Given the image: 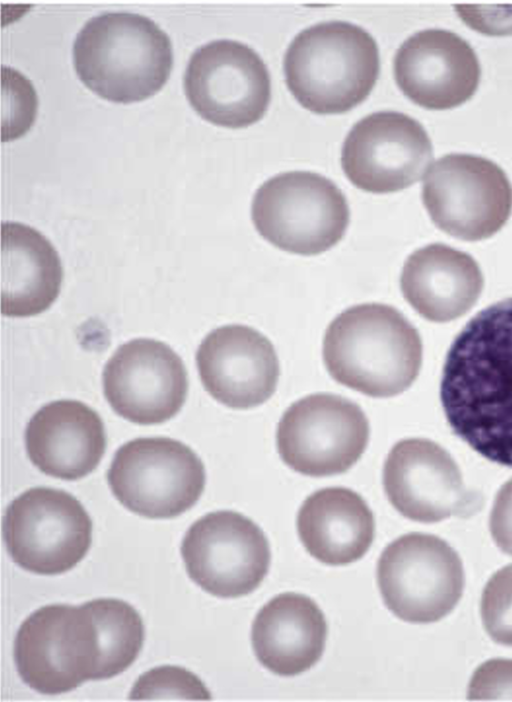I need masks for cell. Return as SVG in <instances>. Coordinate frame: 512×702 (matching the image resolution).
<instances>
[{"mask_svg":"<svg viewBox=\"0 0 512 702\" xmlns=\"http://www.w3.org/2000/svg\"><path fill=\"white\" fill-rule=\"evenodd\" d=\"M440 400L455 435L484 458L512 467V297L478 312L456 336Z\"/></svg>","mask_w":512,"mask_h":702,"instance_id":"6da1fadb","label":"cell"},{"mask_svg":"<svg viewBox=\"0 0 512 702\" xmlns=\"http://www.w3.org/2000/svg\"><path fill=\"white\" fill-rule=\"evenodd\" d=\"M422 355L418 330L398 309L383 303L345 309L330 322L323 338L329 375L374 398L407 390L419 375Z\"/></svg>","mask_w":512,"mask_h":702,"instance_id":"7a4b0ae2","label":"cell"},{"mask_svg":"<svg viewBox=\"0 0 512 702\" xmlns=\"http://www.w3.org/2000/svg\"><path fill=\"white\" fill-rule=\"evenodd\" d=\"M73 60L81 81L114 102L143 100L166 83L173 65L169 36L150 18L105 12L77 33Z\"/></svg>","mask_w":512,"mask_h":702,"instance_id":"3957f363","label":"cell"},{"mask_svg":"<svg viewBox=\"0 0 512 702\" xmlns=\"http://www.w3.org/2000/svg\"><path fill=\"white\" fill-rule=\"evenodd\" d=\"M380 70L375 39L365 29L328 21L299 32L284 58L286 84L316 114H340L364 101Z\"/></svg>","mask_w":512,"mask_h":702,"instance_id":"277c9868","label":"cell"},{"mask_svg":"<svg viewBox=\"0 0 512 702\" xmlns=\"http://www.w3.org/2000/svg\"><path fill=\"white\" fill-rule=\"evenodd\" d=\"M251 217L258 233L280 250L311 256L335 246L350 221L346 197L330 179L289 171L255 192Z\"/></svg>","mask_w":512,"mask_h":702,"instance_id":"5b68a950","label":"cell"},{"mask_svg":"<svg viewBox=\"0 0 512 702\" xmlns=\"http://www.w3.org/2000/svg\"><path fill=\"white\" fill-rule=\"evenodd\" d=\"M100 654L97 627L86 603L39 608L23 621L14 641L21 679L48 695L95 680Z\"/></svg>","mask_w":512,"mask_h":702,"instance_id":"8992f818","label":"cell"},{"mask_svg":"<svg viewBox=\"0 0 512 702\" xmlns=\"http://www.w3.org/2000/svg\"><path fill=\"white\" fill-rule=\"evenodd\" d=\"M387 608L416 624L439 621L460 601L465 576L458 553L443 539L412 532L392 541L376 570Z\"/></svg>","mask_w":512,"mask_h":702,"instance_id":"52a82bcc","label":"cell"},{"mask_svg":"<svg viewBox=\"0 0 512 702\" xmlns=\"http://www.w3.org/2000/svg\"><path fill=\"white\" fill-rule=\"evenodd\" d=\"M117 500L152 519L176 517L200 498L206 481L200 458L167 437L137 438L120 447L107 473Z\"/></svg>","mask_w":512,"mask_h":702,"instance_id":"ba28073f","label":"cell"},{"mask_svg":"<svg viewBox=\"0 0 512 702\" xmlns=\"http://www.w3.org/2000/svg\"><path fill=\"white\" fill-rule=\"evenodd\" d=\"M422 201L433 223L465 241L486 239L498 232L512 211V186L493 161L452 153L428 170Z\"/></svg>","mask_w":512,"mask_h":702,"instance_id":"9c48e42d","label":"cell"},{"mask_svg":"<svg viewBox=\"0 0 512 702\" xmlns=\"http://www.w3.org/2000/svg\"><path fill=\"white\" fill-rule=\"evenodd\" d=\"M369 436V420L359 405L336 394L315 393L285 410L276 443L292 470L326 477L349 470L366 450Z\"/></svg>","mask_w":512,"mask_h":702,"instance_id":"30bf717a","label":"cell"},{"mask_svg":"<svg viewBox=\"0 0 512 702\" xmlns=\"http://www.w3.org/2000/svg\"><path fill=\"white\" fill-rule=\"evenodd\" d=\"M3 534L18 566L40 575H56L85 557L92 542V521L71 494L34 487L8 506Z\"/></svg>","mask_w":512,"mask_h":702,"instance_id":"8fae6325","label":"cell"},{"mask_svg":"<svg viewBox=\"0 0 512 702\" xmlns=\"http://www.w3.org/2000/svg\"><path fill=\"white\" fill-rule=\"evenodd\" d=\"M184 90L205 120L242 128L259 121L271 99L269 71L248 45L229 39L208 42L191 55Z\"/></svg>","mask_w":512,"mask_h":702,"instance_id":"7c38bea8","label":"cell"},{"mask_svg":"<svg viewBox=\"0 0 512 702\" xmlns=\"http://www.w3.org/2000/svg\"><path fill=\"white\" fill-rule=\"evenodd\" d=\"M181 555L189 577L221 598L253 592L268 573L271 552L262 529L230 510L208 513L187 530Z\"/></svg>","mask_w":512,"mask_h":702,"instance_id":"4fadbf2b","label":"cell"},{"mask_svg":"<svg viewBox=\"0 0 512 702\" xmlns=\"http://www.w3.org/2000/svg\"><path fill=\"white\" fill-rule=\"evenodd\" d=\"M383 488L404 517L436 523L451 516L469 517L482 505L467 489L452 456L426 438H406L389 451L383 466Z\"/></svg>","mask_w":512,"mask_h":702,"instance_id":"5bb4252c","label":"cell"},{"mask_svg":"<svg viewBox=\"0 0 512 702\" xmlns=\"http://www.w3.org/2000/svg\"><path fill=\"white\" fill-rule=\"evenodd\" d=\"M432 158L431 140L417 120L401 112L380 111L352 127L343 143L341 166L357 188L385 194L419 181Z\"/></svg>","mask_w":512,"mask_h":702,"instance_id":"9a60e30c","label":"cell"},{"mask_svg":"<svg viewBox=\"0 0 512 702\" xmlns=\"http://www.w3.org/2000/svg\"><path fill=\"white\" fill-rule=\"evenodd\" d=\"M102 378L113 410L140 425L172 418L188 392L182 359L168 345L153 339L139 338L121 345L106 363Z\"/></svg>","mask_w":512,"mask_h":702,"instance_id":"2e32d148","label":"cell"},{"mask_svg":"<svg viewBox=\"0 0 512 702\" xmlns=\"http://www.w3.org/2000/svg\"><path fill=\"white\" fill-rule=\"evenodd\" d=\"M196 364L205 390L232 409H250L266 402L280 376L271 341L242 324L212 330L198 347Z\"/></svg>","mask_w":512,"mask_h":702,"instance_id":"e0dca14e","label":"cell"},{"mask_svg":"<svg viewBox=\"0 0 512 702\" xmlns=\"http://www.w3.org/2000/svg\"><path fill=\"white\" fill-rule=\"evenodd\" d=\"M398 87L432 110L457 107L476 92L481 68L471 45L454 32L426 29L407 38L393 62Z\"/></svg>","mask_w":512,"mask_h":702,"instance_id":"ac0fdd59","label":"cell"},{"mask_svg":"<svg viewBox=\"0 0 512 702\" xmlns=\"http://www.w3.org/2000/svg\"><path fill=\"white\" fill-rule=\"evenodd\" d=\"M25 443L32 463L43 473L77 480L91 473L106 449L100 416L77 400L43 406L29 421Z\"/></svg>","mask_w":512,"mask_h":702,"instance_id":"d6986e66","label":"cell"},{"mask_svg":"<svg viewBox=\"0 0 512 702\" xmlns=\"http://www.w3.org/2000/svg\"><path fill=\"white\" fill-rule=\"evenodd\" d=\"M484 278L469 254L442 243L424 246L406 259L400 275L405 300L423 318L449 322L478 301Z\"/></svg>","mask_w":512,"mask_h":702,"instance_id":"ffe728a7","label":"cell"},{"mask_svg":"<svg viewBox=\"0 0 512 702\" xmlns=\"http://www.w3.org/2000/svg\"><path fill=\"white\" fill-rule=\"evenodd\" d=\"M323 612L308 596L282 593L256 615L251 632L258 661L279 676L309 670L321 658L327 638Z\"/></svg>","mask_w":512,"mask_h":702,"instance_id":"44dd1931","label":"cell"},{"mask_svg":"<svg viewBox=\"0 0 512 702\" xmlns=\"http://www.w3.org/2000/svg\"><path fill=\"white\" fill-rule=\"evenodd\" d=\"M296 527L309 554L333 566L362 558L375 536L373 512L357 492L345 487L309 495L298 511Z\"/></svg>","mask_w":512,"mask_h":702,"instance_id":"7402d4cb","label":"cell"},{"mask_svg":"<svg viewBox=\"0 0 512 702\" xmlns=\"http://www.w3.org/2000/svg\"><path fill=\"white\" fill-rule=\"evenodd\" d=\"M1 312L10 317L42 313L59 295L60 258L40 232L17 222L1 225Z\"/></svg>","mask_w":512,"mask_h":702,"instance_id":"603a6c76","label":"cell"},{"mask_svg":"<svg viewBox=\"0 0 512 702\" xmlns=\"http://www.w3.org/2000/svg\"><path fill=\"white\" fill-rule=\"evenodd\" d=\"M98 631L100 661L95 680L112 678L132 665L144 641L139 613L127 602L99 598L86 602Z\"/></svg>","mask_w":512,"mask_h":702,"instance_id":"cb8c5ba5","label":"cell"},{"mask_svg":"<svg viewBox=\"0 0 512 702\" xmlns=\"http://www.w3.org/2000/svg\"><path fill=\"white\" fill-rule=\"evenodd\" d=\"M131 700H208L209 691L192 672L178 666H161L142 674L132 687Z\"/></svg>","mask_w":512,"mask_h":702,"instance_id":"d4e9b609","label":"cell"},{"mask_svg":"<svg viewBox=\"0 0 512 702\" xmlns=\"http://www.w3.org/2000/svg\"><path fill=\"white\" fill-rule=\"evenodd\" d=\"M480 612L490 638L512 647V564L499 569L488 580L482 592Z\"/></svg>","mask_w":512,"mask_h":702,"instance_id":"484cf974","label":"cell"},{"mask_svg":"<svg viewBox=\"0 0 512 702\" xmlns=\"http://www.w3.org/2000/svg\"><path fill=\"white\" fill-rule=\"evenodd\" d=\"M2 89L7 91L8 107L2 109V114L7 116L2 118V123L8 120L5 127L2 128V140H11L18 138L25 133L34 122L37 97L33 85L30 81L20 74L17 70L11 67L2 66Z\"/></svg>","mask_w":512,"mask_h":702,"instance_id":"4316f807","label":"cell"},{"mask_svg":"<svg viewBox=\"0 0 512 702\" xmlns=\"http://www.w3.org/2000/svg\"><path fill=\"white\" fill-rule=\"evenodd\" d=\"M469 700H512V659L496 658L481 664L468 685Z\"/></svg>","mask_w":512,"mask_h":702,"instance_id":"83f0119b","label":"cell"},{"mask_svg":"<svg viewBox=\"0 0 512 702\" xmlns=\"http://www.w3.org/2000/svg\"><path fill=\"white\" fill-rule=\"evenodd\" d=\"M489 527L496 545L512 556V478L501 486L495 497Z\"/></svg>","mask_w":512,"mask_h":702,"instance_id":"f1b7e54d","label":"cell"}]
</instances>
